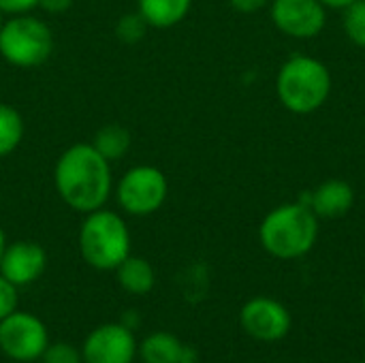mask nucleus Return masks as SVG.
Listing matches in <instances>:
<instances>
[{
  "label": "nucleus",
  "mask_w": 365,
  "mask_h": 363,
  "mask_svg": "<svg viewBox=\"0 0 365 363\" xmlns=\"http://www.w3.org/2000/svg\"><path fill=\"white\" fill-rule=\"evenodd\" d=\"M53 184L68 208L90 214L101 210L111 195V163L92 143H75L60 154Z\"/></svg>",
  "instance_id": "1"
},
{
  "label": "nucleus",
  "mask_w": 365,
  "mask_h": 363,
  "mask_svg": "<svg viewBox=\"0 0 365 363\" xmlns=\"http://www.w3.org/2000/svg\"><path fill=\"white\" fill-rule=\"evenodd\" d=\"M317 214L306 203H289L265 216L259 237L263 248L276 259H299L317 242Z\"/></svg>",
  "instance_id": "2"
},
{
  "label": "nucleus",
  "mask_w": 365,
  "mask_h": 363,
  "mask_svg": "<svg viewBox=\"0 0 365 363\" xmlns=\"http://www.w3.org/2000/svg\"><path fill=\"white\" fill-rule=\"evenodd\" d=\"M79 252L94 270H115L130 255V233L124 218L103 208L86 214L79 229Z\"/></svg>",
  "instance_id": "3"
},
{
  "label": "nucleus",
  "mask_w": 365,
  "mask_h": 363,
  "mask_svg": "<svg viewBox=\"0 0 365 363\" xmlns=\"http://www.w3.org/2000/svg\"><path fill=\"white\" fill-rule=\"evenodd\" d=\"M329 88V71L314 58L295 56L278 73V96L295 113L317 111L327 101Z\"/></svg>",
  "instance_id": "4"
},
{
  "label": "nucleus",
  "mask_w": 365,
  "mask_h": 363,
  "mask_svg": "<svg viewBox=\"0 0 365 363\" xmlns=\"http://www.w3.org/2000/svg\"><path fill=\"white\" fill-rule=\"evenodd\" d=\"M53 49L51 28L28 13L4 19L0 28V56L17 68L41 66Z\"/></svg>",
  "instance_id": "5"
},
{
  "label": "nucleus",
  "mask_w": 365,
  "mask_h": 363,
  "mask_svg": "<svg viewBox=\"0 0 365 363\" xmlns=\"http://www.w3.org/2000/svg\"><path fill=\"white\" fill-rule=\"evenodd\" d=\"M169 193L165 173L152 165H139L128 169L115 190L118 203L126 214L148 216L160 210Z\"/></svg>",
  "instance_id": "6"
},
{
  "label": "nucleus",
  "mask_w": 365,
  "mask_h": 363,
  "mask_svg": "<svg viewBox=\"0 0 365 363\" xmlns=\"http://www.w3.org/2000/svg\"><path fill=\"white\" fill-rule=\"evenodd\" d=\"M49 344L47 329L30 312H11L0 321V351L15 362L41 359Z\"/></svg>",
  "instance_id": "7"
},
{
  "label": "nucleus",
  "mask_w": 365,
  "mask_h": 363,
  "mask_svg": "<svg viewBox=\"0 0 365 363\" xmlns=\"http://www.w3.org/2000/svg\"><path fill=\"white\" fill-rule=\"evenodd\" d=\"M242 329L259 342H280L291 332V312L272 297H252L240 312Z\"/></svg>",
  "instance_id": "8"
},
{
  "label": "nucleus",
  "mask_w": 365,
  "mask_h": 363,
  "mask_svg": "<svg viewBox=\"0 0 365 363\" xmlns=\"http://www.w3.org/2000/svg\"><path fill=\"white\" fill-rule=\"evenodd\" d=\"M137 342L133 332L122 323H107L96 327L83 342V363H133Z\"/></svg>",
  "instance_id": "9"
},
{
  "label": "nucleus",
  "mask_w": 365,
  "mask_h": 363,
  "mask_svg": "<svg viewBox=\"0 0 365 363\" xmlns=\"http://www.w3.org/2000/svg\"><path fill=\"white\" fill-rule=\"evenodd\" d=\"M274 24L289 36L310 39L325 26V9L319 0H274Z\"/></svg>",
  "instance_id": "10"
},
{
  "label": "nucleus",
  "mask_w": 365,
  "mask_h": 363,
  "mask_svg": "<svg viewBox=\"0 0 365 363\" xmlns=\"http://www.w3.org/2000/svg\"><path fill=\"white\" fill-rule=\"evenodd\" d=\"M47 267V255L41 244L36 242H15L4 248L0 259V274L11 280L15 287L32 285L43 276Z\"/></svg>",
  "instance_id": "11"
},
{
  "label": "nucleus",
  "mask_w": 365,
  "mask_h": 363,
  "mask_svg": "<svg viewBox=\"0 0 365 363\" xmlns=\"http://www.w3.org/2000/svg\"><path fill=\"white\" fill-rule=\"evenodd\" d=\"M353 205V188L342 180L321 184L308 199V208L323 218H338Z\"/></svg>",
  "instance_id": "12"
},
{
  "label": "nucleus",
  "mask_w": 365,
  "mask_h": 363,
  "mask_svg": "<svg viewBox=\"0 0 365 363\" xmlns=\"http://www.w3.org/2000/svg\"><path fill=\"white\" fill-rule=\"evenodd\" d=\"M188 353L190 351L180 342V338L169 332H156V334L148 336L139 347V355H141L143 363L192 362V357Z\"/></svg>",
  "instance_id": "13"
},
{
  "label": "nucleus",
  "mask_w": 365,
  "mask_h": 363,
  "mask_svg": "<svg viewBox=\"0 0 365 363\" xmlns=\"http://www.w3.org/2000/svg\"><path fill=\"white\" fill-rule=\"evenodd\" d=\"M115 276L120 287L130 295H145L154 289L156 282L152 263L143 257H130V255L115 267Z\"/></svg>",
  "instance_id": "14"
},
{
  "label": "nucleus",
  "mask_w": 365,
  "mask_h": 363,
  "mask_svg": "<svg viewBox=\"0 0 365 363\" xmlns=\"http://www.w3.org/2000/svg\"><path fill=\"white\" fill-rule=\"evenodd\" d=\"M192 0H139V13L154 28H171L180 24L188 11Z\"/></svg>",
  "instance_id": "15"
},
{
  "label": "nucleus",
  "mask_w": 365,
  "mask_h": 363,
  "mask_svg": "<svg viewBox=\"0 0 365 363\" xmlns=\"http://www.w3.org/2000/svg\"><path fill=\"white\" fill-rule=\"evenodd\" d=\"M92 145L98 150V154H103L109 163H113L124 158L126 152L130 150V133L120 124H107L96 131Z\"/></svg>",
  "instance_id": "16"
},
{
  "label": "nucleus",
  "mask_w": 365,
  "mask_h": 363,
  "mask_svg": "<svg viewBox=\"0 0 365 363\" xmlns=\"http://www.w3.org/2000/svg\"><path fill=\"white\" fill-rule=\"evenodd\" d=\"M24 139V120L19 111L6 103H0V158L17 150Z\"/></svg>",
  "instance_id": "17"
},
{
  "label": "nucleus",
  "mask_w": 365,
  "mask_h": 363,
  "mask_svg": "<svg viewBox=\"0 0 365 363\" xmlns=\"http://www.w3.org/2000/svg\"><path fill=\"white\" fill-rule=\"evenodd\" d=\"M344 30L353 43L365 47V0H355L353 4L346 6Z\"/></svg>",
  "instance_id": "18"
},
{
  "label": "nucleus",
  "mask_w": 365,
  "mask_h": 363,
  "mask_svg": "<svg viewBox=\"0 0 365 363\" xmlns=\"http://www.w3.org/2000/svg\"><path fill=\"white\" fill-rule=\"evenodd\" d=\"M150 26H148V21L141 17V13L137 11V13H126L120 21H118V26H115V34H118V39L120 41H124V43H139L143 36H145V30H148Z\"/></svg>",
  "instance_id": "19"
},
{
  "label": "nucleus",
  "mask_w": 365,
  "mask_h": 363,
  "mask_svg": "<svg viewBox=\"0 0 365 363\" xmlns=\"http://www.w3.org/2000/svg\"><path fill=\"white\" fill-rule=\"evenodd\" d=\"M41 362L43 363H83L81 353L71 347V344H64V342H58V344H47L45 353L41 355Z\"/></svg>",
  "instance_id": "20"
},
{
  "label": "nucleus",
  "mask_w": 365,
  "mask_h": 363,
  "mask_svg": "<svg viewBox=\"0 0 365 363\" xmlns=\"http://www.w3.org/2000/svg\"><path fill=\"white\" fill-rule=\"evenodd\" d=\"M17 310V287L0 274V321Z\"/></svg>",
  "instance_id": "21"
},
{
  "label": "nucleus",
  "mask_w": 365,
  "mask_h": 363,
  "mask_svg": "<svg viewBox=\"0 0 365 363\" xmlns=\"http://www.w3.org/2000/svg\"><path fill=\"white\" fill-rule=\"evenodd\" d=\"M36 6V0H0V9L9 15L28 13Z\"/></svg>",
  "instance_id": "22"
},
{
  "label": "nucleus",
  "mask_w": 365,
  "mask_h": 363,
  "mask_svg": "<svg viewBox=\"0 0 365 363\" xmlns=\"http://www.w3.org/2000/svg\"><path fill=\"white\" fill-rule=\"evenodd\" d=\"M73 0H36V6H41L47 13H64L68 11Z\"/></svg>",
  "instance_id": "23"
},
{
  "label": "nucleus",
  "mask_w": 365,
  "mask_h": 363,
  "mask_svg": "<svg viewBox=\"0 0 365 363\" xmlns=\"http://www.w3.org/2000/svg\"><path fill=\"white\" fill-rule=\"evenodd\" d=\"M267 0H231L233 9L242 11V13H252V11H259L261 6H265Z\"/></svg>",
  "instance_id": "24"
},
{
  "label": "nucleus",
  "mask_w": 365,
  "mask_h": 363,
  "mask_svg": "<svg viewBox=\"0 0 365 363\" xmlns=\"http://www.w3.org/2000/svg\"><path fill=\"white\" fill-rule=\"evenodd\" d=\"M321 4H327V6H334V9H346L349 4H353L355 0H319Z\"/></svg>",
  "instance_id": "25"
},
{
  "label": "nucleus",
  "mask_w": 365,
  "mask_h": 363,
  "mask_svg": "<svg viewBox=\"0 0 365 363\" xmlns=\"http://www.w3.org/2000/svg\"><path fill=\"white\" fill-rule=\"evenodd\" d=\"M4 248H6V240H4V231H2V227H0V259H2V255H4Z\"/></svg>",
  "instance_id": "26"
},
{
  "label": "nucleus",
  "mask_w": 365,
  "mask_h": 363,
  "mask_svg": "<svg viewBox=\"0 0 365 363\" xmlns=\"http://www.w3.org/2000/svg\"><path fill=\"white\" fill-rule=\"evenodd\" d=\"M2 24H4V11L0 9V28H2Z\"/></svg>",
  "instance_id": "27"
},
{
  "label": "nucleus",
  "mask_w": 365,
  "mask_h": 363,
  "mask_svg": "<svg viewBox=\"0 0 365 363\" xmlns=\"http://www.w3.org/2000/svg\"><path fill=\"white\" fill-rule=\"evenodd\" d=\"M364 308H365V293H364Z\"/></svg>",
  "instance_id": "28"
},
{
  "label": "nucleus",
  "mask_w": 365,
  "mask_h": 363,
  "mask_svg": "<svg viewBox=\"0 0 365 363\" xmlns=\"http://www.w3.org/2000/svg\"><path fill=\"white\" fill-rule=\"evenodd\" d=\"M186 363H197V362H195V359H192V362H186Z\"/></svg>",
  "instance_id": "29"
},
{
  "label": "nucleus",
  "mask_w": 365,
  "mask_h": 363,
  "mask_svg": "<svg viewBox=\"0 0 365 363\" xmlns=\"http://www.w3.org/2000/svg\"><path fill=\"white\" fill-rule=\"evenodd\" d=\"M359 363H365V362H359Z\"/></svg>",
  "instance_id": "30"
}]
</instances>
